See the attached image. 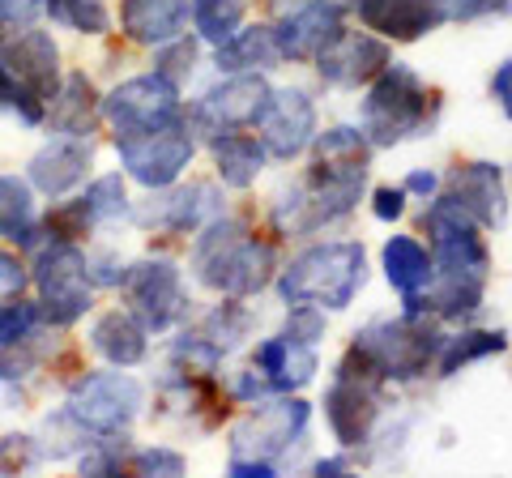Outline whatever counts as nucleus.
<instances>
[{"mask_svg": "<svg viewBox=\"0 0 512 478\" xmlns=\"http://www.w3.org/2000/svg\"><path fill=\"white\" fill-rule=\"evenodd\" d=\"M444 350V333L436 316H397V321H372L355 333L346 359L338 363V372L367 376L380 385H410L423 380L427 368H436Z\"/></svg>", "mask_w": 512, "mask_h": 478, "instance_id": "obj_2", "label": "nucleus"}, {"mask_svg": "<svg viewBox=\"0 0 512 478\" xmlns=\"http://www.w3.org/2000/svg\"><path fill=\"white\" fill-rule=\"evenodd\" d=\"M35 286H39V312L52 329H69L94 308L86 252L73 239H43L35 248Z\"/></svg>", "mask_w": 512, "mask_h": 478, "instance_id": "obj_6", "label": "nucleus"}, {"mask_svg": "<svg viewBox=\"0 0 512 478\" xmlns=\"http://www.w3.org/2000/svg\"><path fill=\"white\" fill-rule=\"evenodd\" d=\"M43 333H26L22 342H9V346H0V385H22V380H30L39 372V363L47 350L39 346Z\"/></svg>", "mask_w": 512, "mask_h": 478, "instance_id": "obj_38", "label": "nucleus"}, {"mask_svg": "<svg viewBox=\"0 0 512 478\" xmlns=\"http://www.w3.org/2000/svg\"><path fill=\"white\" fill-rule=\"evenodd\" d=\"M440 124V94L402 60H389L359 103V129L376 150L402 146L414 137H431Z\"/></svg>", "mask_w": 512, "mask_h": 478, "instance_id": "obj_4", "label": "nucleus"}, {"mask_svg": "<svg viewBox=\"0 0 512 478\" xmlns=\"http://www.w3.org/2000/svg\"><path fill=\"white\" fill-rule=\"evenodd\" d=\"M43 18L86 39H103L116 26V13L107 0H43Z\"/></svg>", "mask_w": 512, "mask_h": 478, "instance_id": "obj_31", "label": "nucleus"}, {"mask_svg": "<svg viewBox=\"0 0 512 478\" xmlns=\"http://www.w3.org/2000/svg\"><path fill=\"white\" fill-rule=\"evenodd\" d=\"M64 410H69L90 436H120L141 419V410H146V385H141L137 376H128L124 368L86 372L69 385Z\"/></svg>", "mask_w": 512, "mask_h": 478, "instance_id": "obj_7", "label": "nucleus"}, {"mask_svg": "<svg viewBox=\"0 0 512 478\" xmlns=\"http://www.w3.org/2000/svg\"><path fill=\"white\" fill-rule=\"evenodd\" d=\"M286 338H295L303 346H316L320 338H325V308L316 304H291L286 308V325H282Z\"/></svg>", "mask_w": 512, "mask_h": 478, "instance_id": "obj_40", "label": "nucleus"}, {"mask_svg": "<svg viewBox=\"0 0 512 478\" xmlns=\"http://www.w3.org/2000/svg\"><path fill=\"white\" fill-rule=\"evenodd\" d=\"M99 116H103V99L94 94V82L86 73H69L52 99L47 124H52V133H64V137H90Z\"/></svg>", "mask_w": 512, "mask_h": 478, "instance_id": "obj_26", "label": "nucleus"}, {"mask_svg": "<svg viewBox=\"0 0 512 478\" xmlns=\"http://www.w3.org/2000/svg\"><path fill=\"white\" fill-rule=\"evenodd\" d=\"M248 22V0H192V35L205 47L227 43Z\"/></svg>", "mask_w": 512, "mask_h": 478, "instance_id": "obj_33", "label": "nucleus"}, {"mask_svg": "<svg viewBox=\"0 0 512 478\" xmlns=\"http://www.w3.org/2000/svg\"><path fill=\"white\" fill-rule=\"evenodd\" d=\"M350 470V457L342 453V457H320V461H312V474H346Z\"/></svg>", "mask_w": 512, "mask_h": 478, "instance_id": "obj_50", "label": "nucleus"}, {"mask_svg": "<svg viewBox=\"0 0 512 478\" xmlns=\"http://www.w3.org/2000/svg\"><path fill=\"white\" fill-rule=\"evenodd\" d=\"M192 278L201 286H210L218 295L252 299L274 286L278 278V252L274 244L256 239L244 218L218 214L214 222H205L192 239V257H188Z\"/></svg>", "mask_w": 512, "mask_h": 478, "instance_id": "obj_1", "label": "nucleus"}, {"mask_svg": "<svg viewBox=\"0 0 512 478\" xmlns=\"http://www.w3.org/2000/svg\"><path fill=\"white\" fill-rule=\"evenodd\" d=\"M380 261H384V278H389V286H393V291L402 295V299L427 291L431 278H436L431 252H427L414 235H393V239H384Z\"/></svg>", "mask_w": 512, "mask_h": 478, "instance_id": "obj_27", "label": "nucleus"}, {"mask_svg": "<svg viewBox=\"0 0 512 478\" xmlns=\"http://www.w3.org/2000/svg\"><path fill=\"white\" fill-rule=\"evenodd\" d=\"M256 133H261V146L282 158V163H291L299 158L303 150H312L316 141V103L308 90L299 86H282L274 90V99H269L261 124H256Z\"/></svg>", "mask_w": 512, "mask_h": 478, "instance_id": "obj_18", "label": "nucleus"}, {"mask_svg": "<svg viewBox=\"0 0 512 478\" xmlns=\"http://www.w3.org/2000/svg\"><path fill=\"white\" fill-rule=\"evenodd\" d=\"M103 120L111 124L116 141L146 137V133H158V129H171V124L184 120L180 86L167 82L163 73H137V77L120 82V86L103 99Z\"/></svg>", "mask_w": 512, "mask_h": 478, "instance_id": "obj_10", "label": "nucleus"}, {"mask_svg": "<svg viewBox=\"0 0 512 478\" xmlns=\"http://www.w3.org/2000/svg\"><path fill=\"white\" fill-rule=\"evenodd\" d=\"M269 5H286V0H269Z\"/></svg>", "mask_w": 512, "mask_h": 478, "instance_id": "obj_51", "label": "nucleus"}, {"mask_svg": "<svg viewBox=\"0 0 512 478\" xmlns=\"http://www.w3.org/2000/svg\"><path fill=\"white\" fill-rule=\"evenodd\" d=\"M286 65L278 35H274V22H244L235 30L227 43L214 47V69L218 73H269Z\"/></svg>", "mask_w": 512, "mask_h": 478, "instance_id": "obj_25", "label": "nucleus"}, {"mask_svg": "<svg viewBox=\"0 0 512 478\" xmlns=\"http://www.w3.org/2000/svg\"><path fill=\"white\" fill-rule=\"evenodd\" d=\"M39 461H43V453H39L35 436H0V470H5V474L35 470Z\"/></svg>", "mask_w": 512, "mask_h": 478, "instance_id": "obj_41", "label": "nucleus"}, {"mask_svg": "<svg viewBox=\"0 0 512 478\" xmlns=\"http://www.w3.org/2000/svg\"><path fill=\"white\" fill-rule=\"evenodd\" d=\"M227 470L235 478H278V466H269V461H227Z\"/></svg>", "mask_w": 512, "mask_h": 478, "instance_id": "obj_49", "label": "nucleus"}, {"mask_svg": "<svg viewBox=\"0 0 512 478\" xmlns=\"http://www.w3.org/2000/svg\"><path fill=\"white\" fill-rule=\"evenodd\" d=\"M389 60H393L389 39L372 35V30L346 26L342 35L312 60V65H316V73H320V82H325V86L359 90V86H367V82H376Z\"/></svg>", "mask_w": 512, "mask_h": 478, "instance_id": "obj_14", "label": "nucleus"}, {"mask_svg": "<svg viewBox=\"0 0 512 478\" xmlns=\"http://www.w3.org/2000/svg\"><path fill=\"white\" fill-rule=\"evenodd\" d=\"M82 210L90 214L94 227H111V222H120V218H133V201H128V188H124V175H99L82 197Z\"/></svg>", "mask_w": 512, "mask_h": 478, "instance_id": "obj_34", "label": "nucleus"}, {"mask_svg": "<svg viewBox=\"0 0 512 478\" xmlns=\"http://www.w3.org/2000/svg\"><path fill=\"white\" fill-rule=\"evenodd\" d=\"M0 239L18 248H39L43 244V222L35 218V193L18 175H0Z\"/></svg>", "mask_w": 512, "mask_h": 478, "instance_id": "obj_29", "label": "nucleus"}, {"mask_svg": "<svg viewBox=\"0 0 512 478\" xmlns=\"http://www.w3.org/2000/svg\"><path fill=\"white\" fill-rule=\"evenodd\" d=\"M26 282H30L26 265L13 257V252L0 248V299H18V295L26 291Z\"/></svg>", "mask_w": 512, "mask_h": 478, "instance_id": "obj_44", "label": "nucleus"}, {"mask_svg": "<svg viewBox=\"0 0 512 478\" xmlns=\"http://www.w3.org/2000/svg\"><path fill=\"white\" fill-rule=\"evenodd\" d=\"M252 368L265 376L269 393L278 397V393H299L303 385H312L320 359H316V346H303L295 338H286V333H274V338H265L252 350Z\"/></svg>", "mask_w": 512, "mask_h": 478, "instance_id": "obj_23", "label": "nucleus"}, {"mask_svg": "<svg viewBox=\"0 0 512 478\" xmlns=\"http://www.w3.org/2000/svg\"><path fill=\"white\" fill-rule=\"evenodd\" d=\"M346 18H350V9L333 5V0H291L274 22L282 56L286 60H316L350 26Z\"/></svg>", "mask_w": 512, "mask_h": 478, "instance_id": "obj_15", "label": "nucleus"}, {"mask_svg": "<svg viewBox=\"0 0 512 478\" xmlns=\"http://www.w3.org/2000/svg\"><path fill=\"white\" fill-rule=\"evenodd\" d=\"M120 291H124L128 312H137L150 333H167L180 321H188L192 304L184 291V274L167 257H146V261L128 265L120 278Z\"/></svg>", "mask_w": 512, "mask_h": 478, "instance_id": "obj_11", "label": "nucleus"}, {"mask_svg": "<svg viewBox=\"0 0 512 478\" xmlns=\"http://www.w3.org/2000/svg\"><path fill=\"white\" fill-rule=\"evenodd\" d=\"M350 13L389 43H419L448 26V0H355Z\"/></svg>", "mask_w": 512, "mask_h": 478, "instance_id": "obj_17", "label": "nucleus"}, {"mask_svg": "<svg viewBox=\"0 0 512 478\" xmlns=\"http://www.w3.org/2000/svg\"><path fill=\"white\" fill-rule=\"evenodd\" d=\"M90 167H94L90 137L56 133L43 150H35V158H30L26 171H30V184H35L43 197H64V193H73V188L86 180Z\"/></svg>", "mask_w": 512, "mask_h": 478, "instance_id": "obj_21", "label": "nucleus"}, {"mask_svg": "<svg viewBox=\"0 0 512 478\" xmlns=\"http://www.w3.org/2000/svg\"><path fill=\"white\" fill-rule=\"evenodd\" d=\"M197 60H201V39L197 35H180L163 47H154V73H163L167 82H175L184 90V82L197 73Z\"/></svg>", "mask_w": 512, "mask_h": 478, "instance_id": "obj_37", "label": "nucleus"}, {"mask_svg": "<svg viewBox=\"0 0 512 478\" xmlns=\"http://www.w3.org/2000/svg\"><path fill=\"white\" fill-rule=\"evenodd\" d=\"M0 111H9L13 120H22L26 129H39V124H47V103L5 65V60H0Z\"/></svg>", "mask_w": 512, "mask_h": 478, "instance_id": "obj_36", "label": "nucleus"}, {"mask_svg": "<svg viewBox=\"0 0 512 478\" xmlns=\"http://www.w3.org/2000/svg\"><path fill=\"white\" fill-rule=\"evenodd\" d=\"M192 0H120V35L137 47H163L188 35Z\"/></svg>", "mask_w": 512, "mask_h": 478, "instance_id": "obj_22", "label": "nucleus"}, {"mask_svg": "<svg viewBox=\"0 0 512 478\" xmlns=\"http://www.w3.org/2000/svg\"><path fill=\"white\" fill-rule=\"evenodd\" d=\"M491 94H495V103L504 107V116L512 120V60H504V65L495 69V77H491Z\"/></svg>", "mask_w": 512, "mask_h": 478, "instance_id": "obj_47", "label": "nucleus"}, {"mask_svg": "<svg viewBox=\"0 0 512 478\" xmlns=\"http://www.w3.org/2000/svg\"><path fill=\"white\" fill-rule=\"evenodd\" d=\"M508 350V333L504 329H466V333H453V338H444V350L436 359V372L444 380L461 376L474 363H483L491 355H504Z\"/></svg>", "mask_w": 512, "mask_h": 478, "instance_id": "obj_30", "label": "nucleus"}, {"mask_svg": "<svg viewBox=\"0 0 512 478\" xmlns=\"http://www.w3.org/2000/svg\"><path fill=\"white\" fill-rule=\"evenodd\" d=\"M269 99H274V86L265 82V73H227L218 86H210L201 99L184 107V124L197 141H214L235 129H256Z\"/></svg>", "mask_w": 512, "mask_h": 478, "instance_id": "obj_8", "label": "nucleus"}, {"mask_svg": "<svg viewBox=\"0 0 512 478\" xmlns=\"http://www.w3.org/2000/svg\"><path fill=\"white\" fill-rule=\"evenodd\" d=\"M367 282V252L359 239H329V244L303 248L291 265L278 269L274 291L286 308L316 304L325 312H342L355 304Z\"/></svg>", "mask_w": 512, "mask_h": 478, "instance_id": "obj_5", "label": "nucleus"}, {"mask_svg": "<svg viewBox=\"0 0 512 478\" xmlns=\"http://www.w3.org/2000/svg\"><path fill=\"white\" fill-rule=\"evenodd\" d=\"M308 419H312V406L291 393L256 402V414H248L231 432V461H269V466L282 470L291 449L308 440Z\"/></svg>", "mask_w": 512, "mask_h": 478, "instance_id": "obj_9", "label": "nucleus"}, {"mask_svg": "<svg viewBox=\"0 0 512 478\" xmlns=\"http://www.w3.org/2000/svg\"><path fill=\"white\" fill-rule=\"evenodd\" d=\"M116 154H120V167L128 171V180H137L141 188H150V193H163L192 163L197 137H192L188 124L180 120V124H171V129L116 141Z\"/></svg>", "mask_w": 512, "mask_h": 478, "instance_id": "obj_12", "label": "nucleus"}, {"mask_svg": "<svg viewBox=\"0 0 512 478\" xmlns=\"http://www.w3.org/2000/svg\"><path fill=\"white\" fill-rule=\"evenodd\" d=\"M367 188V163H325L312 158V167L291 188L274 197V227L282 235H316L355 214Z\"/></svg>", "mask_w": 512, "mask_h": 478, "instance_id": "obj_3", "label": "nucleus"}, {"mask_svg": "<svg viewBox=\"0 0 512 478\" xmlns=\"http://www.w3.org/2000/svg\"><path fill=\"white\" fill-rule=\"evenodd\" d=\"M0 60L18 73L43 103L56 99L64 77H60V47H56V39L47 35V30L30 26V30H18V35L0 39Z\"/></svg>", "mask_w": 512, "mask_h": 478, "instance_id": "obj_20", "label": "nucleus"}, {"mask_svg": "<svg viewBox=\"0 0 512 478\" xmlns=\"http://www.w3.org/2000/svg\"><path fill=\"white\" fill-rule=\"evenodd\" d=\"M252 329H256V312L235 295H227V304H214L201 316V333L222 350V355H231V350L244 346L252 338Z\"/></svg>", "mask_w": 512, "mask_h": 478, "instance_id": "obj_32", "label": "nucleus"}, {"mask_svg": "<svg viewBox=\"0 0 512 478\" xmlns=\"http://www.w3.org/2000/svg\"><path fill=\"white\" fill-rule=\"evenodd\" d=\"M39 325H43L39 304H26V299H9V304H0V346L22 342L26 333H35Z\"/></svg>", "mask_w": 512, "mask_h": 478, "instance_id": "obj_39", "label": "nucleus"}, {"mask_svg": "<svg viewBox=\"0 0 512 478\" xmlns=\"http://www.w3.org/2000/svg\"><path fill=\"white\" fill-rule=\"evenodd\" d=\"M406 188H376V197H372V214L380 222H397L406 214Z\"/></svg>", "mask_w": 512, "mask_h": 478, "instance_id": "obj_46", "label": "nucleus"}, {"mask_svg": "<svg viewBox=\"0 0 512 478\" xmlns=\"http://www.w3.org/2000/svg\"><path fill=\"white\" fill-rule=\"evenodd\" d=\"M448 197L466 210L478 227L500 231L508 222V193H504V171L495 163H461L457 171H448Z\"/></svg>", "mask_w": 512, "mask_h": 478, "instance_id": "obj_19", "label": "nucleus"}, {"mask_svg": "<svg viewBox=\"0 0 512 478\" xmlns=\"http://www.w3.org/2000/svg\"><path fill=\"white\" fill-rule=\"evenodd\" d=\"M380 414H384L380 380L333 372V385L325 393V423L342 449H363V444H372Z\"/></svg>", "mask_w": 512, "mask_h": 478, "instance_id": "obj_13", "label": "nucleus"}, {"mask_svg": "<svg viewBox=\"0 0 512 478\" xmlns=\"http://www.w3.org/2000/svg\"><path fill=\"white\" fill-rule=\"evenodd\" d=\"M210 154H214V171L227 188H252L265 171V158L269 150L261 146V137H248V133H222L210 141Z\"/></svg>", "mask_w": 512, "mask_h": 478, "instance_id": "obj_28", "label": "nucleus"}, {"mask_svg": "<svg viewBox=\"0 0 512 478\" xmlns=\"http://www.w3.org/2000/svg\"><path fill=\"white\" fill-rule=\"evenodd\" d=\"M90 346H94V355H103L111 363V368H137V363H146V355H150V329L141 325L137 312L111 308L94 321Z\"/></svg>", "mask_w": 512, "mask_h": 478, "instance_id": "obj_24", "label": "nucleus"}, {"mask_svg": "<svg viewBox=\"0 0 512 478\" xmlns=\"http://www.w3.org/2000/svg\"><path fill=\"white\" fill-rule=\"evenodd\" d=\"M312 150H316V158H325V163H367L376 146L367 141L359 124H333V129L316 133Z\"/></svg>", "mask_w": 512, "mask_h": 478, "instance_id": "obj_35", "label": "nucleus"}, {"mask_svg": "<svg viewBox=\"0 0 512 478\" xmlns=\"http://www.w3.org/2000/svg\"><path fill=\"white\" fill-rule=\"evenodd\" d=\"M184 453H175V449H167V444H150V449H137L133 453V470L137 474H184Z\"/></svg>", "mask_w": 512, "mask_h": 478, "instance_id": "obj_42", "label": "nucleus"}, {"mask_svg": "<svg viewBox=\"0 0 512 478\" xmlns=\"http://www.w3.org/2000/svg\"><path fill=\"white\" fill-rule=\"evenodd\" d=\"M402 188H406V193H414V197H423V201H431V197H436V193H440V175H436V171H410Z\"/></svg>", "mask_w": 512, "mask_h": 478, "instance_id": "obj_48", "label": "nucleus"}, {"mask_svg": "<svg viewBox=\"0 0 512 478\" xmlns=\"http://www.w3.org/2000/svg\"><path fill=\"white\" fill-rule=\"evenodd\" d=\"M86 269H90L94 286H120V278H124V261L116 257V252H90Z\"/></svg>", "mask_w": 512, "mask_h": 478, "instance_id": "obj_45", "label": "nucleus"}, {"mask_svg": "<svg viewBox=\"0 0 512 478\" xmlns=\"http://www.w3.org/2000/svg\"><path fill=\"white\" fill-rule=\"evenodd\" d=\"M222 214V193L205 180H192L184 188H163V197H150L141 210H133V222L146 231H167V235H197L205 222Z\"/></svg>", "mask_w": 512, "mask_h": 478, "instance_id": "obj_16", "label": "nucleus"}, {"mask_svg": "<svg viewBox=\"0 0 512 478\" xmlns=\"http://www.w3.org/2000/svg\"><path fill=\"white\" fill-rule=\"evenodd\" d=\"M512 18V0H448V22Z\"/></svg>", "mask_w": 512, "mask_h": 478, "instance_id": "obj_43", "label": "nucleus"}]
</instances>
